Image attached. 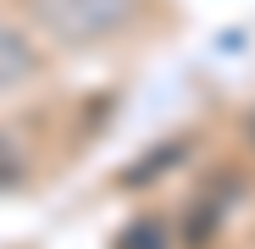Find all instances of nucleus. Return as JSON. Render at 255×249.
<instances>
[{
  "instance_id": "nucleus-1",
  "label": "nucleus",
  "mask_w": 255,
  "mask_h": 249,
  "mask_svg": "<svg viewBox=\"0 0 255 249\" xmlns=\"http://www.w3.org/2000/svg\"><path fill=\"white\" fill-rule=\"evenodd\" d=\"M33 17L61 45H95L139 17V0H33Z\"/></svg>"
},
{
  "instance_id": "nucleus-2",
  "label": "nucleus",
  "mask_w": 255,
  "mask_h": 249,
  "mask_svg": "<svg viewBox=\"0 0 255 249\" xmlns=\"http://www.w3.org/2000/svg\"><path fill=\"white\" fill-rule=\"evenodd\" d=\"M39 72V56L28 50V39L11 33V28H0V89H11V83H28Z\"/></svg>"
},
{
  "instance_id": "nucleus-3",
  "label": "nucleus",
  "mask_w": 255,
  "mask_h": 249,
  "mask_svg": "<svg viewBox=\"0 0 255 249\" xmlns=\"http://www.w3.org/2000/svg\"><path fill=\"white\" fill-rule=\"evenodd\" d=\"M17 177H22V166H17V155H11V144L0 139V188H6V183H17Z\"/></svg>"
}]
</instances>
